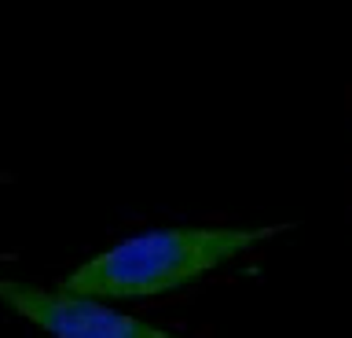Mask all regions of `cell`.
Returning a JSON list of instances; mask_svg holds the SVG:
<instances>
[{
  "mask_svg": "<svg viewBox=\"0 0 352 338\" xmlns=\"http://www.w3.org/2000/svg\"><path fill=\"white\" fill-rule=\"evenodd\" d=\"M290 224L257 228H147L66 272L59 291L92 302H147L184 291Z\"/></svg>",
  "mask_w": 352,
  "mask_h": 338,
  "instance_id": "1",
  "label": "cell"
},
{
  "mask_svg": "<svg viewBox=\"0 0 352 338\" xmlns=\"http://www.w3.org/2000/svg\"><path fill=\"white\" fill-rule=\"evenodd\" d=\"M0 305L52 338H176L107 302L74 298L59 287L48 291L26 279L0 276Z\"/></svg>",
  "mask_w": 352,
  "mask_h": 338,
  "instance_id": "2",
  "label": "cell"
}]
</instances>
